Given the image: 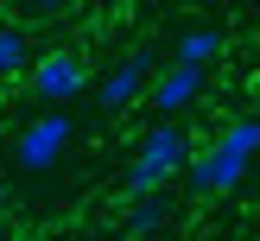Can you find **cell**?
<instances>
[{"label": "cell", "instance_id": "7", "mask_svg": "<svg viewBox=\"0 0 260 241\" xmlns=\"http://www.w3.org/2000/svg\"><path fill=\"white\" fill-rule=\"evenodd\" d=\"M216 57H222V32H216V25H184V32H178V57L172 63H184V70H210Z\"/></svg>", "mask_w": 260, "mask_h": 241}, {"label": "cell", "instance_id": "10", "mask_svg": "<svg viewBox=\"0 0 260 241\" xmlns=\"http://www.w3.org/2000/svg\"><path fill=\"white\" fill-rule=\"evenodd\" d=\"M7 203H13V197H7V178H0V216H7Z\"/></svg>", "mask_w": 260, "mask_h": 241}, {"label": "cell", "instance_id": "3", "mask_svg": "<svg viewBox=\"0 0 260 241\" xmlns=\"http://www.w3.org/2000/svg\"><path fill=\"white\" fill-rule=\"evenodd\" d=\"M70 133H76V121L63 108H45L38 121H25L19 127V140H13V159H19V171H51V165L63 159V146H70Z\"/></svg>", "mask_w": 260, "mask_h": 241}, {"label": "cell", "instance_id": "5", "mask_svg": "<svg viewBox=\"0 0 260 241\" xmlns=\"http://www.w3.org/2000/svg\"><path fill=\"white\" fill-rule=\"evenodd\" d=\"M197 95H203V70H184V63H165V70L146 83V101L159 108V121H178Z\"/></svg>", "mask_w": 260, "mask_h": 241}, {"label": "cell", "instance_id": "9", "mask_svg": "<svg viewBox=\"0 0 260 241\" xmlns=\"http://www.w3.org/2000/svg\"><path fill=\"white\" fill-rule=\"evenodd\" d=\"M25 70V25H0V76Z\"/></svg>", "mask_w": 260, "mask_h": 241}, {"label": "cell", "instance_id": "1", "mask_svg": "<svg viewBox=\"0 0 260 241\" xmlns=\"http://www.w3.org/2000/svg\"><path fill=\"white\" fill-rule=\"evenodd\" d=\"M254 152H260V121H254V114H241V121H229L203 152H190L184 178H190V190H197V197H229V190L248 178Z\"/></svg>", "mask_w": 260, "mask_h": 241}, {"label": "cell", "instance_id": "4", "mask_svg": "<svg viewBox=\"0 0 260 241\" xmlns=\"http://www.w3.org/2000/svg\"><path fill=\"white\" fill-rule=\"evenodd\" d=\"M32 89L51 101V108H63V101H76L89 89V63L76 57V51H45V57L32 63Z\"/></svg>", "mask_w": 260, "mask_h": 241}, {"label": "cell", "instance_id": "6", "mask_svg": "<svg viewBox=\"0 0 260 241\" xmlns=\"http://www.w3.org/2000/svg\"><path fill=\"white\" fill-rule=\"evenodd\" d=\"M146 83H152V63L134 51V57H121V63H114V70L95 83V101H102L108 114H121V108H134V101L146 95Z\"/></svg>", "mask_w": 260, "mask_h": 241}, {"label": "cell", "instance_id": "8", "mask_svg": "<svg viewBox=\"0 0 260 241\" xmlns=\"http://www.w3.org/2000/svg\"><path fill=\"white\" fill-rule=\"evenodd\" d=\"M165 216H172V197H140V203H127V235H159Z\"/></svg>", "mask_w": 260, "mask_h": 241}, {"label": "cell", "instance_id": "2", "mask_svg": "<svg viewBox=\"0 0 260 241\" xmlns=\"http://www.w3.org/2000/svg\"><path fill=\"white\" fill-rule=\"evenodd\" d=\"M190 165V133L178 121H159V127H146V140H140V152H134V165H127V197H165V184H172L178 171Z\"/></svg>", "mask_w": 260, "mask_h": 241}]
</instances>
